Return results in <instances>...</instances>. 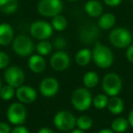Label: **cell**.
Masks as SVG:
<instances>
[{"instance_id":"cell-10","label":"cell","mask_w":133,"mask_h":133,"mask_svg":"<svg viewBox=\"0 0 133 133\" xmlns=\"http://www.w3.org/2000/svg\"><path fill=\"white\" fill-rule=\"evenodd\" d=\"M78 37L84 44H91L99 37V28L92 22H87L82 25L78 31Z\"/></svg>"},{"instance_id":"cell-2","label":"cell","mask_w":133,"mask_h":133,"mask_svg":"<svg viewBox=\"0 0 133 133\" xmlns=\"http://www.w3.org/2000/svg\"><path fill=\"white\" fill-rule=\"evenodd\" d=\"M93 97L87 88H78L71 96V104L78 111H86L92 105Z\"/></svg>"},{"instance_id":"cell-8","label":"cell","mask_w":133,"mask_h":133,"mask_svg":"<svg viewBox=\"0 0 133 133\" xmlns=\"http://www.w3.org/2000/svg\"><path fill=\"white\" fill-rule=\"evenodd\" d=\"M12 48L17 55L20 57H28L33 52L34 44L28 36L19 35L12 41Z\"/></svg>"},{"instance_id":"cell-41","label":"cell","mask_w":133,"mask_h":133,"mask_svg":"<svg viewBox=\"0 0 133 133\" xmlns=\"http://www.w3.org/2000/svg\"><path fill=\"white\" fill-rule=\"evenodd\" d=\"M132 37H133V34H132Z\"/></svg>"},{"instance_id":"cell-42","label":"cell","mask_w":133,"mask_h":133,"mask_svg":"<svg viewBox=\"0 0 133 133\" xmlns=\"http://www.w3.org/2000/svg\"><path fill=\"white\" fill-rule=\"evenodd\" d=\"M132 1H133V0H132Z\"/></svg>"},{"instance_id":"cell-26","label":"cell","mask_w":133,"mask_h":133,"mask_svg":"<svg viewBox=\"0 0 133 133\" xmlns=\"http://www.w3.org/2000/svg\"><path fill=\"white\" fill-rule=\"evenodd\" d=\"M52 44L48 40H40L36 46V50L41 56H48L52 51Z\"/></svg>"},{"instance_id":"cell-34","label":"cell","mask_w":133,"mask_h":133,"mask_svg":"<svg viewBox=\"0 0 133 133\" xmlns=\"http://www.w3.org/2000/svg\"><path fill=\"white\" fill-rule=\"evenodd\" d=\"M121 1L122 0H104V3H105L107 6L114 8V6H118V5L121 3Z\"/></svg>"},{"instance_id":"cell-24","label":"cell","mask_w":133,"mask_h":133,"mask_svg":"<svg viewBox=\"0 0 133 133\" xmlns=\"http://www.w3.org/2000/svg\"><path fill=\"white\" fill-rule=\"evenodd\" d=\"M51 26L53 29L57 30V31H64L68 26V20L64 16L59 14V15H57L52 17Z\"/></svg>"},{"instance_id":"cell-23","label":"cell","mask_w":133,"mask_h":133,"mask_svg":"<svg viewBox=\"0 0 133 133\" xmlns=\"http://www.w3.org/2000/svg\"><path fill=\"white\" fill-rule=\"evenodd\" d=\"M99 82L98 75L94 71H89L83 77V84L87 89L95 88Z\"/></svg>"},{"instance_id":"cell-19","label":"cell","mask_w":133,"mask_h":133,"mask_svg":"<svg viewBox=\"0 0 133 133\" xmlns=\"http://www.w3.org/2000/svg\"><path fill=\"white\" fill-rule=\"evenodd\" d=\"M91 59H92V51L89 49V48H82L78 53L76 54L75 57V60L76 63L78 66H85L90 63Z\"/></svg>"},{"instance_id":"cell-40","label":"cell","mask_w":133,"mask_h":133,"mask_svg":"<svg viewBox=\"0 0 133 133\" xmlns=\"http://www.w3.org/2000/svg\"><path fill=\"white\" fill-rule=\"evenodd\" d=\"M68 1H77V0H68Z\"/></svg>"},{"instance_id":"cell-35","label":"cell","mask_w":133,"mask_h":133,"mask_svg":"<svg viewBox=\"0 0 133 133\" xmlns=\"http://www.w3.org/2000/svg\"><path fill=\"white\" fill-rule=\"evenodd\" d=\"M37 133H55V131L52 130V129H49V128L44 127V128H41Z\"/></svg>"},{"instance_id":"cell-37","label":"cell","mask_w":133,"mask_h":133,"mask_svg":"<svg viewBox=\"0 0 133 133\" xmlns=\"http://www.w3.org/2000/svg\"><path fill=\"white\" fill-rule=\"evenodd\" d=\"M98 133H115V132L110 129H101V130L98 131Z\"/></svg>"},{"instance_id":"cell-25","label":"cell","mask_w":133,"mask_h":133,"mask_svg":"<svg viewBox=\"0 0 133 133\" xmlns=\"http://www.w3.org/2000/svg\"><path fill=\"white\" fill-rule=\"evenodd\" d=\"M93 125V120L88 115H81L79 116L76 120V126L81 130H88V129H91Z\"/></svg>"},{"instance_id":"cell-28","label":"cell","mask_w":133,"mask_h":133,"mask_svg":"<svg viewBox=\"0 0 133 133\" xmlns=\"http://www.w3.org/2000/svg\"><path fill=\"white\" fill-rule=\"evenodd\" d=\"M16 95V90L15 88H13L10 85H5L2 86L1 90H0V97L3 100H10L14 98V96Z\"/></svg>"},{"instance_id":"cell-29","label":"cell","mask_w":133,"mask_h":133,"mask_svg":"<svg viewBox=\"0 0 133 133\" xmlns=\"http://www.w3.org/2000/svg\"><path fill=\"white\" fill-rule=\"evenodd\" d=\"M66 45H68V43L66 41V38L62 36H58L54 39L52 46L57 50H63L66 46Z\"/></svg>"},{"instance_id":"cell-17","label":"cell","mask_w":133,"mask_h":133,"mask_svg":"<svg viewBox=\"0 0 133 133\" xmlns=\"http://www.w3.org/2000/svg\"><path fill=\"white\" fill-rule=\"evenodd\" d=\"M85 11L89 17H98L103 13V6L98 0H89L85 4Z\"/></svg>"},{"instance_id":"cell-22","label":"cell","mask_w":133,"mask_h":133,"mask_svg":"<svg viewBox=\"0 0 133 133\" xmlns=\"http://www.w3.org/2000/svg\"><path fill=\"white\" fill-rule=\"evenodd\" d=\"M129 126V124L128 119H126L125 118H122V117H119V118H115L112 121V123H111V129L115 133H123L127 130Z\"/></svg>"},{"instance_id":"cell-14","label":"cell","mask_w":133,"mask_h":133,"mask_svg":"<svg viewBox=\"0 0 133 133\" xmlns=\"http://www.w3.org/2000/svg\"><path fill=\"white\" fill-rule=\"evenodd\" d=\"M16 97L21 103L29 104L34 102L37 98V91L34 88L23 84L17 89Z\"/></svg>"},{"instance_id":"cell-30","label":"cell","mask_w":133,"mask_h":133,"mask_svg":"<svg viewBox=\"0 0 133 133\" xmlns=\"http://www.w3.org/2000/svg\"><path fill=\"white\" fill-rule=\"evenodd\" d=\"M9 57L4 51H0V69H6L9 65Z\"/></svg>"},{"instance_id":"cell-16","label":"cell","mask_w":133,"mask_h":133,"mask_svg":"<svg viewBox=\"0 0 133 133\" xmlns=\"http://www.w3.org/2000/svg\"><path fill=\"white\" fill-rule=\"evenodd\" d=\"M46 63L43 56L41 55H33L29 57L28 60V68L34 73H42L46 69Z\"/></svg>"},{"instance_id":"cell-20","label":"cell","mask_w":133,"mask_h":133,"mask_svg":"<svg viewBox=\"0 0 133 133\" xmlns=\"http://www.w3.org/2000/svg\"><path fill=\"white\" fill-rule=\"evenodd\" d=\"M115 23H116V17H115V16L111 13H106V14H102L99 17L98 26L101 29L108 30L112 28L114 26Z\"/></svg>"},{"instance_id":"cell-6","label":"cell","mask_w":133,"mask_h":133,"mask_svg":"<svg viewBox=\"0 0 133 133\" xmlns=\"http://www.w3.org/2000/svg\"><path fill=\"white\" fill-rule=\"evenodd\" d=\"M6 118L8 121L13 125H23L26 119V109L23 103H12L6 110Z\"/></svg>"},{"instance_id":"cell-11","label":"cell","mask_w":133,"mask_h":133,"mask_svg":"<svg viewBox=\"0 0 133 133\" xmlns=\"http://www.w3.org/2000/svg\"><path fill=\"white\" fill-rule=\"evenodd\" d=\"M4 77L6 83L15 89L22 86L25 81V73L17 66H12L6 69Z\"/></svg>"},{"instance_id":"cell-39","label":"cell","mask_w":133,"mask_h":133,"mask_svg":"<svg viewBox=\"0 0 133 133\" xmlns=\"http://www.w3.org/2000/svg\"><path fill=\"white\" fill-rule=\"evenodd\" d=\"M1 88H2V84H1V80H0V90H1Z\"/></svg>"},{"instance_id":"cell-3","label":"cell","mask_w":133,"mask_h":133,"mask_svg":"<svg viewBox=\"0 0 133 133\" xmlns=\"http://www.w3.org/2000/svg\"><path fill=\"white\" fill-rule=\"evenodd\" d=\"M132 34L125 28H116L110 31L109 40L116 48H127L132 42Z\"/></svg>"},{"instance_id":"cell-9","label":"cell","mask_w":133,"mask_h":133,"mask_svg":"<svg viewBox=\"0 0 133 133\" xmlns=\"http://www.w3.org/2000/svg\"><path fill=\"white\" fill-rule=\"evenodd\" d=\"M53 33L51 24L44 20L35 21L30 26V34L37 40H48Z\"/></svg>"},{"instance_id":"cell-1","label":"cell","mask_w":133,"mask_h":133,"mask_svg":"<svg viewBox=\"0 0 133 133\" xmlns=\"http://www.w3.org/2000/svg\"><path fill=\"white\" fill-rule=\"evenodd\" d=\"M92 60L100 69H108L114 62V55L110 48L97 41L92 50Z\"/></svg>"},{"instance_id":"cell-13","label":"cell","mask_w":133,"mask_h":133,"mask_svg":"<svg viewBox=\"0 0 133 133\" xmlns=\"http://www.w3.org/2000/svg\"><path fill=\"white\" fill-rule=\"evenodd\" d=\"M59 83L54 78H46L39 84V91L41 95L46 98H52L57 93Z\"/></svg>"},{"instance_id":"cell-18","label":"cell","mask_w":133,"mask_h":133,"mask_svg":"<svg viewBox=\"0 0 133 133\" xmlns=\"http://www.w3.org/2000/svg\"><path fill=\"white\" fill-rule=\"evenodd\" d=\"M107 108L112 114L118 115L123 111L124 109V102L118 96H113L109 98Z\"/></svg>"},{"instance_id":"cell-31","label":"cell","mask_w":133,"mask_h":133,"mask_svg":"<svg viewBox=\"0 0 133 133\" xmlns=\"http://www.w3.org/2000/svg\"><path fill=\"white\" fill-rule=\"evenodd\" d=\"M126 57L130 63H133V44H130L126 50Z\"/></svg>"},{"instance_id":"cell-27","label":"cell","mask_w":133,"mask_h":133,"mask_svg":"<svg viewBox=\"0 0 133 133\" xmlns=\"http://www.w3.org/2000/svg\"><path fill=\"white\" fill-rule=\"evenodd\" d=\"M108 102H109V96L106 94H98L94 97L92 99V105L96 109H102L104 108H107Z\"/></svg>"},{"instance_id":"cell-32","label":"cell","mask_w":133,"mask_h":133,"mask_svg":"<svg viewBox=\"0 0 133 133\" xmlns=\"http://www.w3.org/2000/svg\"><path fill=\"white\" fill-rule=\"evenodd\" d=\"M10 133H29V131L23 125H18L16 126L13 129H11V132Z\"/></svg>"},{"instance_id":"cell-12","label":"cell","mask_w":133,"mask_h":133,"mask_svg":"<svg viewBox=\"0 0 133 133\" xmlns=\"http://www.w3.org/2000/svg\"><path fill=\"white\" fill-rule=\"evenodd\" d=\"M70 65V57L63 50H57L50 57V66L56 71L66 70Z\"/></svg>"},{"instance_id":"cell-7","label":"cell","mask_w":133,"mask_h":133,"mask_svg":"<svg viewBox=\"0 0 133 133\" xmlns=\"http://www.w3.org/2000/svg\"><path fill=\"white\" fill-rule=\"evenodd\" d=\"M63 9L61 0H40L37 4V11L43 17H53L59 15Z\"/></svg>"},{"instance_id":"cell-5","label":"cell","mask_w":133,"mask_h":133,"mask_svg":"<svg viewBox=\"0 0 133 133\" xmlns=\"http://www.w3.org/2000/svg\"><path fill=\"white\" fill-rule=\"evenodd\" d=\"M76 117L69 110H60L55 115L53 122L55 127L61 131L73 130L76 126Z\"/></svg>"},{"instance_id":"cell-15","label":"cell","mask_w":133,"mask_h":133,"mask_svg":"<svg viewBox=\"0 0 133 133\" xmlns=\"http://www.w3.org/2000/svg\"><path fill=\"white\" fill-rule=\"evenodd\" d=\"M14 38L13 28L6 23L0 24V46H8Z\"/></svg>"},{"instance_id":"cell-4","label":"cell","mask_w":133,"mask_h":133,"mask_svg":"<svg viewBox=\"0 0 133 133\" xmlns=\"http://www.w3.org/2000/svg\"><path fill=\"white\" fill-rule=\"evenodd\" d=\"M101 87L105 94L109 97L118 96L122 89V80L117 73H108L102 78Z\"/></svg>"},{"instance_id":"cell-38","label":"cell","mask_w":133,"mask_h":133,"mask_svg":"<svg viewBox=\"0 0 133 133\" xmlns=\"http://www.w3.org/2000/svg\"><path fill=\"white\" fill-rule=\"evenodd\" d=\"M71 133H85V131L81 130V129H73Z\"/></svg>"},{"instance_id":"cell-21","label":"cell","mask_w":133,"mask_h":133,"mask_svg":"<svg viewBox=\"0 0 133 133\" xmlns=\"http://www.w3.org/2000/svg\"><path fill=\"white\" fill-rule=\"evenodd\" d=\"M18 8L17 0H0V11L6 15L15 13Z\"/></svg>"},{"instance_id":"cell-33","label":"cell","mask_w":133,"mask_h":133,"mask_svg":"<svg viewBox=\"0 0 133 133\" xmlns=\"http://www.w3.org/2000/svg\"><path fill=\"white\" fill-rule=\"evenodd\" d=\"M10 126L6 122H0V133H10Z\"/></svg>"},{"instance_id":"cell-36","label":"cell","mask_w":133,"mask_h":133,"mask_svg":"<svg viewBox=\"0 0 133 133\" xmlns=\"http://www.w3.org/2000/svg\"><path fill=\"white\" fill-rule=\"evenodd\" d=\"M128 121H129V126L133 128V109H131L129 116H128Z\"/></svg>"}]
</instances>
